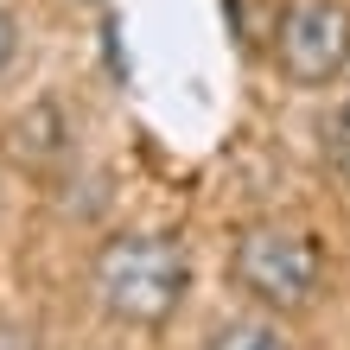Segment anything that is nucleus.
Segmentation results:
<instances>
[{
  "label": "nucleus",
  "instance_id": "obj_1",
  "mask_svg": "<svg viewBox=\"0 0 350 350\" xmlns=\"http://www.w3.org/2000/svg\"><path fill=\"white\" fill-rule=\"evenodd\" d=\"M90 293H96V306L115 325L153 332V325H166L185 306V293H191V255H185L178 236H159V230L109 236L96 249V261H90Z\"/></svg>",
  "mask_w": 350,
  "mask_h": 350
},
{
  "label": "nucleus",
  "instance_id": "obj_2",
  "mask_svg": "<svg viewBox=\"0 0 350 350\" xmlns=\"http://www.w3.org/2000/svg\"><path fill=\"white\" fill-rule=\"evenodd\" d=\"M230 286L261 312L293 319L325 293V249L293 223H249L230 236Z\"/></svg>",
  "mask_w": 350,
  "mask_h": 350
},
{
  "label": "nucleus",
  "instance_id": "obj_3",
  "mask_svg": "<svg viewBox=\"0 0 350 350\" xmlns=\"http://www.w3.org/2000/svg\"><path fill=\"white\" fill-rule=\"evenodd\" d=\"M274 64L299 90L338 83L350 70V7L344 0H293L274 26Z\"/></svg>",
  "mask_w": 350,
  "mask_h": 350
},
{
  "label": "nucleus",
  "instance_id": "obj_4",
  "mask_svg": "<svg viewBox=\"0 0 350 350\" xmlns=\"http://www.w3.org/2000/svg\"><path fill=\"white\" fill-rule=\"evenodd\" d=\"M204 350H299V338L280 325V312H236L204 332Z\"/></svg>",
  "mask_w": 350,
  "mask_h": 350
},
{
  "label": "nucleus",
  "instance_id": "obj_5",
  "mask_svg": "<svg viewBox=\"0 0 350 350\" xmlns=\"http://www.w3.org/2000/svg\"><path fill=\"white\" fill-rule=\"evenodd\" d=\"M325 159H332L338 172H350V102H338V109L325 115Z\"/></svg>",
  "mask_w": 350,
  "mask_h": 350
},
{
  "label": "nucleus",
  "instance_id": "obj_6",
  "mask_svg": "<svg viewBox=\"0 0 350 350\" xmlns=\"http://www.w3.org/2000/svg\"><path fill=\"white\" fill-rule=\"evenodd\" d=\"M13 64H19V19L0 7V77H7Z\"/></svg>",
  "mask_w": 350,
  "mask_h": 350
},
{
  "label": "nucleus",
  "instance_id": "obj_7",
  "mask_svg": "<svg viewBox=\"0 0 350 350\" xmlns=\"http://www.w3.org/2000/svg\"><path fill=\"white\" fill-rule=\"evenodd\" d=\"M0 350H38L32 325H13V319H0Z\"/></svg>",
  "mask_w": 350,
  "mask_h": 350
}]
</instances>
